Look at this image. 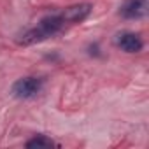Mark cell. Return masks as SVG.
<instances>
[{"instance_id": "cell-1", "label": "cell", "mask_w": 149, "mask_h": 149, "mask_svg": "<svg viewBox=\"0 0 149 149\" xmlns=\"http://www.w3.org/2000/svg\"><path fill=\"white\" fill-rule=\"evenodd\" d=\"M42 88V81L37 79V77H23V79H18L13 88H11V93L13 97L19 98V100H28V98H33Z\"/></svg>"}, {"instance_id": "cell-2", "label": "cell", "mask_w": 149, "mask_h": 149, "mask_svg": "<svg viewBox=\"0 0 149 149\" xmlns=\"http://www.w3.org/2000/svg\"><path fill=\"white\" fill-rule=\"evenodd\" d=\"M149 13V0H125L119 7V16L125 19H142Z\"/></svg>"}, {"instance_id": "cell-3", "label": "cell", "mask_w": 149, "mask_h": 149, "mask_svg": "<svg viewBox=\"0 0 149 149\" xmlns=\"http://www.w3.org/2000/svg\"><path fill=\"white\" fill-rule=\"evenodd\" d=\"M114 42H116L118 47H121L126 53H139L142 49V46H144L142 39L137 33H133V32H121V33H118Z\"/></svg>"}, {"instance_id": "cell-4", "label": "cell", "mask_w": 149, "mask_h": 149, "mask_svg": "<svg viewBox=\"0 0 149 149\" xmlns=\"http://www.w3.org/2000/svg\"><path fill=\"white\" fill-rule=\"evenodd\" d=\"M91 4H76L65 9V13L61 14L63 21H70V23H81L84 21L90 14H91Z\"/></svg>"}, {"instance_id": "cell-5", "label": "cell", "mask_w": 149, "mask_h": 149, "mask_svg": "<svg viewBox=\"0 0 149 149\" xmlns=\"http://www.w3.org/2000/svg\"><path fill=\"white\" fill-rule=\"evenodd\" d=\"M46 39H49V37H47V33L42 30V26H40V25H37V26H33V28L26 30L23 35H19L18 44H19V46H33V44L42 42V40H46Z\"/></svg>"}, {"instance_id": "cell-6", "label": "cell", "mask_w": 149, "mask_h": 149, "mask_svg": "<svg viewBox=\"0 0 149 149\" xmlns=\"http://www.w3.org/2000/svg\"><path fill=\"white\" fill-rule=\"evenodd\" d=\"M53 146H54V142L49 137H44V135H35L33 139H30L26 142L28 149H47V147H53Z\"/></svg>"}]
</instances>
